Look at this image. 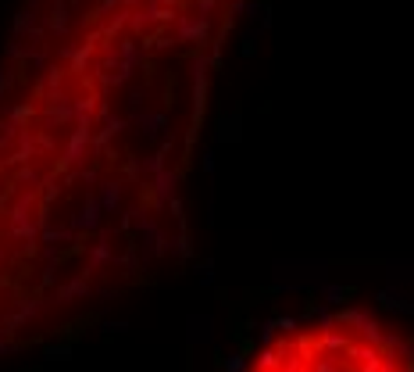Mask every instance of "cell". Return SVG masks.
I'll list each match as a JSON object with an SVG mask.
<instances>
[{
	"label": "cell",
	"mask_w": 414,
	"mask_h": 372,
	"mask_svg": "<svg viewBox=\"0 0 414 372\" xmlns=\"http://www.w3.org/2000/svg\"><path fill=\"white\" fill-rule=\"evenodd\" d=\"M243 0H61L0 68V354L157 272Z\"/></svg>",
	"instance_id": "obj_1"
},
{
	"label": "cell",
	"mask_w": 414,
	"mask_h": 372,
	"mask_svg": "<svg viewBox=\"0 0 414 372\" xmlns=\"http://www.w3.org/2000/svg\"><path fill=\"white\" fill-rule=\"evenodd\" d=\"M240 372H414V354L364 312H325L268 333Z\"/></svg>",
	"instance_id": "obj_2"
}]
</instances>
